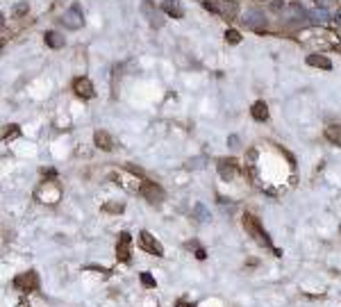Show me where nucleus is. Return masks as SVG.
Segmentation results:
<instances>
[{
	"label": "nucleus",
	"instance_id": "6ab92c4d",
	"mask_svg": "<svg viewBox=\"0 0 341 307\" xmlns=\"http://www.w3.org/2000/svg\"><path fill=\"white\" fill-rule=\"evenodd\" d=\"M264 21H266V19H264L262 12H248V14H246V23L253 25V27H255L257 23H264Z\"/></svg>",
	"mask_w": 341,
	"mask_h": 307
},
{
	"label": "nucleus",
	"instance_id": "dca6fc26",
	"mask_svg": "<svg viewBox=\"0 0 341 307\" xmlns=\"http://www.w3.org/2000/svg\"><path fill=\"white\" fill-rule=\"evenodd\" d=\"M325 137H328V141L341 146V125H330L328 130H325Z\"/></svg>",
	"mask_w": 341,
	"mask_h": 307
},
{
	"label": "nucleus",
	"instance_id": "1a4fd4ad",
	"mask_svg": "<svg viewBox=\"0 0 341 307\" xmlns=\"http://www.w3.org/2000/svg\"><path fill=\"white\" fill-rule=\"evenodd\" d=\"M216 164H218V175L223 177V180H232L236 175V171H239V162H236L234 157H223Z\"/></svg>",
	"mask_w": 341,
	"mask_h": 307
},
{
	"label": "nucleus",
	"instance_id": "2eb2a0df",
	"mask_svg": "<svg viewBox=\"0 0 341 307\" xmlns=\"http://www.w3.org/2000/svg\"><path fill=\"white\" fill-rule=\"evenodd\" d=\"M43 39H46V46H50V48H64V37L59 32H55V30H48L46 34H43Z\"/></svg>",
	"mask_w": 341,
	"mask_h": 307
},
{
	"label": "nucleus",
	"instance_id": "5701e85b",
	"mask_svg": "<svg viewBox=\"0 0 341 307\" xmlns=\"http://www.w3.org/2000/svg\"><path fill=\"white\" fill-rule=\"evenodd\" d=\"M191 246L196 248V260H200V262H203V260H207V253H205L203 248H198V243H189V248H191Z\"/></svg>",
	"mask_w": 341,
	"mask_h": 307
},
{
	"label": "nucleus",
	"instance_id": "4468645a",
	"mask_svg": "<svg viewBox=\"0 0 341 307\" xmlns=\"http://www.w3.org/2000/svg\"><path fill=\"white\" fill-rule=\"evenodd\" d=\"M307 64L314 66V68H323V71H330V68H332V62H330L328 57H323V55H309Z\"/></svg>",
	"mask_w": 341,
	"mask_h": 307
},
{
	"label": "nucleus",
	"instance_id": "ddd939ff",
	"mask_svg": "<svg viewBox=\"0 0 341 307\" xmlns=\"http://www.w3.org/2000/svg\"><path fill=\"white\" fill-rule=\"evenodd\" d=\"M141 12H144L146 16H148V23H150L152 27H162V25H164L162 16H159L157 12H152V7L148 5V2H144V5H141Z\"/></svg>",
	"mask_w": 341,
	"mask_h": 307
},
{
	"label": "nucleus",
	"instance_id": "6e6552de",
	"mask_svg": "<svg viewBox=\"0 0 341 307\" xmlns=\"http://www.w3.org/2000/svg\"><path fill=\"white\" fill-rule=\"evenodd\" d=\"M73 93H75L78 98H82V100H91L93 96H96V89H93L91 80L82 75V78L73 80Z\"/></svg>",
	"mask_w": 341,
	"mask_h": 307
},
{
	"label": "nucleus",
	"instance_id": "393cba45",
	"mask_svg": "<svg viewBox=\"0 0 341 307\" xmlns=\"http://www.w3.org/2000/svg\"><path fill=\"white\" fill-rule=\"evenodd\" d=\"M175 307H196L191 301H187V298H177L175 301Z\"/></svg>",
	"mask_w": 341,
	"mask_h": 307
},
{
	"label": "nucleus",
	"instance_id": "f03ea898",
	"mask_svg": "<svg viewBox=\"0 0 341 307\" xmlns=\"http://www.w3.org/2000/svg\"><path fill=\"white\" fill-rule=\"evenodd\" d=\"M12 287L21 294H34V291H39V275H37V271L19 273L12 280Z\"/></svg>",
	"mask_w": 341,
	"mask_h": 307
},
{
	"label": "nucleus",
	"instance_id": "aec40b11",
	"mask_svg": "<svg viewBox=\"0 0 341 307\" xmlns=\"http://www.w3.org/2000/svg\"><path fill=\"white\" fill-rule=\"evenodd\" d=\"M139 280H141V285H144L146 289H155V287H157V282H155V278H152V275L148 273V271H144V273L139 275Z\"/></svg>",
	"mask_w": 341,
	"mask_h": 307
},
{
	"label": "nucleus",
	"instance_id": "39448f33",
	"mask_svg": "<svg viewBox=\"0 0 341 307\" xmlns=\"http://www.w3.org/2000/svg\"><path fill=\"white\" fill-rule=\"evenodd\" d=\"M139 246H141V250H146L148 255L164 257V248H162V243H159L157 239L150 235V232H146V230L139 232Z\"/></svg>",
	"mask_w": 341,
	"mask_h": 307
},
{
	"label": "nucleus",
	"instance_id": "a878e982",
	"mask_svg": "<svg viewBox=\"0 0 341 307\" xmlns=\"http://www.w3.org/2000/svg\"><path fill=\"white\" fill-rule=\"evenodd\" d=\"M319 2H321V5H328V2H332V0H319Z\"/></svg>",
	"mask_w": 341,
	"mask_h": 307
},
{
	"label": "nucleus",
	"instance_id": "a211bd4d",
	"mask_svg": "<svg viewBox=\"0 0 341 307\" xmlns=\"http://www.w3.org/2000/svg\"><path fill=\"white\" fill-rule=\"evenodd\" d=\"M16 137H21V128L19 125H7L5 128V132H2V139H5V141H9V139H16Z\"/></svg>",
	"mask_w": 341,
	"mask_h": 307
},
{
	"label": "nucleus",
	"instance_id": "f257e3e1",
	"mask_svg": "<svg viewBox=\"0 0 341 307\" xmlns=\"http://www.w3.org/2000/svg\"><path fill=\"white\" fill-rule=\"evenodd\" d=\"M243 230L248 232L253 239H255L259 246H266V248H273L271 246V239H269V235H266V230H264V225H262V221L257 219L255 214H243Z\"/></svg>",
	"mask_w": 341,
	"mask_h": 307
},
{
	"label": "nucleus",
	"instance_id": "f3484780",
	"mask_svg": "<svg viewBox=\"0 0 341 307\" xmlns=\"http://www.w3.org/2000/svg\"><path fill=\"white\" fill-rule=\"evenodd\" d=\"M309 19L314 21V23H328L330 14L325 12V9H312V12H309Z\"/></svg>",
	"mask_w": 341,
	"mask_h": 307
},
{
	"label": "nucleus",
	"instance_id": "7ed1b4c3",
	"mask_svg": "<svg viewBox=\"0 0 341 307\" xmlns=\"http://www.w3.org/2000/svg\"><path fill=\"white\" fill-rule=\"evenodd\" d=\"M139 196L155 205V203H162V200H164L166 191L162 189V184H155V182H148V180H146V182L139 184Z\"/></svg>",
	"mask_w": 341,
	"mask_h": 307
},
{
	"label": "nucleus",
	"instance_id": "9d476101",
	"mask_svg": "<svg viewBox=\"0 0 341 307\" xmlns=\"http://www.w3.org/2000/svg\"><path fill=\"white\" fill-rule=\"evenodd\" d=\"M93 144L98 146L100 151H105V153L114 151V139H112V134H109L107 130H96V132H93Z\"/></svg>",
	"mask_w": 341,
	"mask_h": 307
},
{
	"label": "nucleus",
	"instance_id": "412c9836",
	"mask_svg": "<svg viewBox=\"0 0 341 307\" xmlns=\"http://www.w3.org/2000/svg\"><path fill=\"white\" fill-rule=\"evenodd\" d=\"M225 41L232 44V46H236V44L241 41V34L236 32V30H228V32H225Z\"/></svg>",
	"mask_w": 341,
	"mask_h": 307
},
{
	"label": "nucleus",
	"instance_id": "4be33fe9",
	"mask_svg": "<svg viewBox=\"0 0 341 307\" xmlns=\"http://www.w3.org/2000/svg\"><path fill=\"white\" fill-rule=\"evenodd\" d=\"M105 212H109V214H121V212H123L125 209V205L123 203H109V205H105Z\"/></svg>",
	"mask_w": 341,
	"mask_h": 307
},
{
	"label": "nucleus",
	"instance_id": "423d86ee",
	"mask_svg": "<svg viewBox=\"0 0 341 307\" xmlns=\"http://www.w3.org/2000/svg\"><path fill=\"white\" fill-rule=\"evenodd\" d=\"M116 260L121 264H130L132 262V235L130 232H121L116 243Z\"/></svg>",
	"mask_w": 341,
	"mask_h": 307
},
{
	"label": "nucleus",
	"instance_id": "0eeeda50",
	"mask_svg": "<svg viewBox=\"0 0 341 307\" xmlns=\"http://www.w3.org/2000/svg\"><path fill=\"white\" fill-rule=\"evenodd\" d=\"M205 9H210L218 16H225V19H232L236 14V2H232V0H207Z\"/></svg>",
	"mask_w": 341,
	"mask_h": 307
},
{
	"label": "nucleus",
	"instance_id": "9b49d317",
	"mask_svg": "<svg viewBox=\"0 0 341 307\" xmlns=\"http://www.w3.org/2000/svg\"><path fill=\"white\" fill-rule=\"evenodd\" d=\"M162 12L169 14V16H173V19H182L184 7H182L180 0H164V2H162Z\"/></svg>",
	"mask_w": 341,
	"mask_h": 307
},
{
	"label": "nucleus",
	"instance_id": "b1692460",
	"mask_svg": "<svg viewBox=\"0 0 341 307\" xmlns=\"http://www.w3.org/2000/svg\"><path fill=\"white\" fill-rule=\"evenodd\" d=\"M27 9H30V5H27V2H21V5H16L14 14H16V16H23V14L27 12Z\"/></svg>",
	"mask_w": 341,
	"mask_h": 307
},
{
	"label": "nucleus",
	"instance_id": "20e7f679",
	"mask_svg": "<svg viewBox=\"0 0 341 307\" xmlns=\"http://www.w3.org/2000/svg\"><path fill=\"white\" fill-rule=\"evenodd\" d=\"M62 23H64L68 30H80V27L85 25V12H82V7H80L78 2H73V5L64 12V16H62Z\"/></svg>",
	"mask_w": 341,
	"mask_h": 307
},
{
	"label": "nucleus",
	"instance_id": "f8f14e48",
	"mask_svg": "<svg viewBox=\"0 0 341 307\" xmlns=\"http://www.w3.org/2000/svg\"><path fill=\"white\" fill-rule=\"evenodd\" d=\"M250 114H253L255 121L264 123V121H269V105L264 103V100H257V103H253V107H250Z\"/></svg>",
	"mask_w": 341,
	"mask_h": 307
}]
</instances>
